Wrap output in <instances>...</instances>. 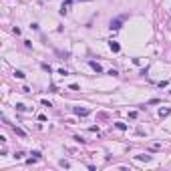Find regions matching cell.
I'll return each instance as SVG.
<instances>
[{"instance_id": "obj_4", "label": "cell", "mask_w": 171, "mask_h": 171, "mask_svg": "<svg viewBox=\"0 0 171 171\" xmlns=\"http://www.w3.org/2000/svg\"><path fill=\"white\" fill-rule=\"evenodd\" d=\"M89 66H91V69H93L95 73H99V75L103 73V66H101L99 62H95V60H89Z\"/></svg>"}, {"instance_id": "obj_13", "label": "cell", "mask_w": 171, "mask_h": 171, "mask_svg": "<svg viewBox=\"0 0 171 171\" xmlns=\"http://www.w3.org/2000/svg\"><path fill=\"white\" fill-rule=\"evenodd\" d=\"M16 109H18V111H26L28 107H26V105H22V103H18V105H16Z\"/></svg>"}, {"instance_id": "obj_1", "label": "cell", "mask_w": 171, "mask_h": 171, "mask_svg": "<svg viewBox=\"0 0 171 171\" xmlns=\"http://www.w3.org/2000/svg\"><path fill=\"white\" fill-rule=\"evenodd\" d=\"M127 18V14H123V16H117V18H113L111 22H109V28L111 30H119L121 26H123V20Z\"/></svg>"}, {"instance_id": "obj_14", "label": "cell", "mask_w": 171, "mask_h": 171, "mask_svg": "<svg viewBox=\"0 0 171 171\" xmlns=\"http://www.w3.org/2000/svg\"><path fill=\"white\" fill-rule=\"evenodd\" d=\"M73 139H75V141H77V143H85V139H83V137H81V135H75V137H73Z\"/></svg>"}, {"instance_id": "obj_6", "label": "cell", "mask_w": 171, "mask_h": 171, "mask_svg": "<svg viewBox=\"0 0 171 171\" xmlns=\"http://www.w3.org/2000/svg\"><path fill=\"white\" fill-rule=\"evenodd\" d=\"M171 115V109H159V117L161 119H165V117H169Z\"/></svg>"}, {"instance_id": "obj_5", "label": "cell", "mask_w": 171, "mask_h": 171, "mask_svg": "<svg viewBox=\"0 0 171 171\" xmlns=\"http://www.w3.org/2000/svg\"><path fill=\"white\" fill-rule=\"evenodd\" d=\"M109 48H111L113 53H119V50H121V46H119V42H115V40H111V42H109Z\"/></svg>"}, {"instance_id": "obj_7", "label": "cell", "mask_w": 171, "mask_h": 171, "mask_svg": "<svg viewBox=\"0 0 171 171\" xmlns=\"http://www.w3.org/2000/svg\"><path fill=\"white\" fill-rule=\"evenodd\" d=\"M12 131H14V133H16L18 137H26V133H24V131H22L20 127H12Z\"/></svg>"}, {"instance_id": "obj_9", "label": "cell", "mask_w": 171, "mask_h": 171, "mask_svg": "<svg viewBox=\"0 0 171 171\" xmlns=\"http://www.w3.org/2000/svg\"><path fill=\"white\" fill-rule=\"evenodd\" d=\"M40 66H42V71H46V73H48V75H50V73H53V69H50V66H48V64H46V62H42V64H40Z\"/></svg>"}, {"instance_id": "obj_16", "label": "cell", "mask_w": 171, "mask_h": 171, "mask_svg": "<svg viewBox=\"0 0 171 171\" xmlns=\"http://www.w3.org/2000/svg\"><path fill=\"white\" fill-rule=\"evenodd\" d=\"M159 103V99H151V101H147V105H157Z\"/></svg>"}, {"instance_id": "obj_3", "label": "cell", "mask_w": 171, "mask_h": 171, "mask_svg": "<svg viewBox=\"0 0 171 171\" xmlns=\"http://www.w3.org/2000/svg\"><path fill=\"white\" fill-rule=\"evenodd\" d=\"M73 2H75V0H64V2H62V6H60V14H62V16L69 12V8H71V4H73Z\"/></svg>"}, {"instance_id": "obj_15", "label": "cell", "mask_w": 171, "mask_h": 171, "mask_svg": "<svg viewBox=\"0 0 171 171\" xmlns=\"http://www.w3.org/2000/svg\"><path fill=\"white\" fill-rule=\"evenodd\" d=\"M109 75H111V77H119V71H115V69H111V71H109Z\"/></svg>"}, {"instance_id": "obj_12", "label": "cell", "mask_w": 171, "mask_h": 171, "mask_svg": "<svg viewBox=\"0 0 171 171\" xmlns=\"http://www.w3.org/2000/svg\"><path fill=\"white\" fill-rule=\"evenodd\" d=\"M14 77H16V79H24V73H22V71H14Z\"/></svg>"}, {"instance_id": "obj_8", "label": "cell", "mask_w": 171, "mask_h": 171, "mask_svg": "<svg viewBox=\"0 0 171 171\" xmlns=\"http://www.w3.org/2000/svg\"><path fill=\"white\" fill-rule=\"evenodd\" d=\"M137 161H151V155H137Z\"/></svg>"}, {"instance_id": "obj_11", "label": "cell", "mask_w": 171, "mask_h": 171, "mask_svg": "<svg viewBox=\"0 0 171 171\" xmlns=\"http://www.w3.org/2000/svg\"><path fill=\"white\" fill-rule=\"evenodd\" d=\"M58 163H60V167H64V169H69V167H71V163H69V161H64V159H60Z\"/></svg>"}, {"instance_id": "obj_10", "label": "cell", "mask_w": 171, "mask_h": 171, "mask_svg": "<svg viewBox=\"0 0 171 171\" xmlns=\"http://www.w3.org/2000/svg\"><path fill=\"white\" fill-rule=\"evenodd\" d=\"M115 127H117L119 131H125V129H127V125H125V123H115Z\"/></svg>"}, {"instance_id": "obj_17", "label": "cell", "mask_w": 171, "mask_h": 171, "mask_svg": "<svg viewBox=\"0 0 171 171\" xmlns=\"http://www.w3.org/2000/svg\"><path fill=\"white\" fill-rule=\"evenodd\" d=\"M32 157L34 159H40V151H32Z\"/></svg>"}, {"instance_id": "obj_2", "label": "cell", "mask_w": 171, "mask_h": 171, "mask_svg": "<svg viewBox=\"0 0 171 171\" xmlns=\"http://www.w3.org/2000/svg\"><path fill=\"white\" fill-rule=\"evenodd\" d=\"M73 113L79 115V117H87L91 111H89V109H85V107H73Z\"/></svg>"}]
</instances>
